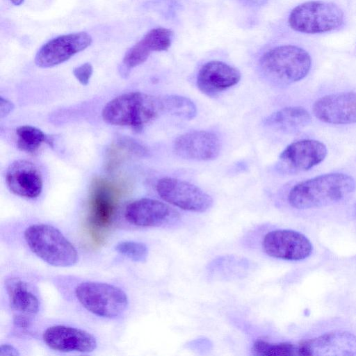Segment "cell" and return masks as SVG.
Masks as SVG:
<instances>
[{"label":"cell","mask_w":356,"mask_h":356,"mask_svg":"<svg viewBox=\"0 0 356 356\" xmlns=\"http://www.w3.org/2000/svg\"><path fill=\"white\" fill-rule=\"evenodd\" d=\"M355 188L356 182L351 176L332 172L298 183L290 190L288 202L298 209L319 208L344 200Z\"/></svg>","instance_id":"obj_1"},{"label":"cell","mask_w":356,"mask_h":356,"mask_svg":"<svg viewBox=\"0 0 356 356\" xmlns=\"http://www.w3.org/2000/svg\"><path fill=\"white\" fill-rule=\"evenodd\" d=\"M163 113L161 97L141 92L120 95L109 101L102 115L108 124L141 130Z\"/></svg>","instance_id":"obj_2"},{"label":"cell","mask_w":356,"mask_h":356,"mask_svg":"<svg viewBox=\"0 0 356 356\" xmlns=\"http://www.w3.org/2000/svg\"><path fill=\"white\" fill-rule=\"evenodd\" d=\"M312 59L304 49L292 44L275 47L266 51L259 61L264 77L271 83L284 86L298 82L309 73Z\"/></svg>","instance_id":"obj_3"},{"label":"cell","mask_w":356,"mask_h":356,"mask_svg":"<svg viewBox=\"0 0 356 356\" xmlns=\"http://www.w3.org/2000/svg\"><path fill=\"white\" fill-rule=\"evenodd\" d=\"M24 236L30 250L51 266L69 267L77 262L78 253L74 245L52 225H31L25 229Z\"/></svg>","instance_id":"obj_4"},{"label":"cell","mask_w":356,"mask_h":356,"mask_svg":"<svg viewBox=\"0 0 356 356\" xmlns=\"http://www.w3.org/2000/svg\"><path fill=\"white\" fill-rule=\"evenodd\" d=\"M344 15L336 4L309 1L299 4L290 13L288 23L295 31L315 34L334 31L343 22Z\"/></svg>","instance_id":"obj_5"},{"label":"cell","mask_w":356,"mask_h":356,"mask_svg":"<svg viewBox=\"0 0 356 356\" xmlns=\"http://www.w3.org/2000/svg\"><path fill=\"white\" fill-rule=\"evenodd\" d=\"M75 296L86 309L102 318H115L128 306L126 293L118 286L104 282H81L75 288Z\"/></svg>","instance_id":"obj_6"},{"label":"cell","mask_w":356,"mask_h":356,"mask_svg":"<svg viewBox=\"0 0 356 356\" xmlns=\"http://www.w3.org/2000/svg\"><path fill=\"white\" fill-rule=\"evenodd\" d=\"M120 191L111 181L96 178L92 181L88 222L96 236L108 228L118 210Z\"/></svg>","instance_id":"obj_7"},{"label":"cell","mask_w":356,"mask_h":356,"mask_svg":"<svg viewBox=\"0 0 356 356\" xmlns=\"http://www.w3.org/2000/svg\"><path fill=\"white\" fill-rule=\"evenodd\" d=\"M156 190L166 202L185 211L204 212L213 205L212 197L198 186L173 177L158 180Z\"/></svg>","instance_id":"obj_8"},{"label":"cell","mask_w":356,"mask_h":356,"mask_svg":"<svg viewBox=\"0 0 356 356\" xmlns=\"http://www.w3.org/2000/svg\"><path fill=\"white\" fill-rule=\"evenodd\" d=\"M92 41V37L86 31L59 35L40 48L35 57V63L42 68L58 65L86 49Z\"/></svg>","instance_id":"obj_9"},{"label":"cell","mask_w":356,"mask_h":356,"mask_svg":"<svg viewBox=\"0 0 356 356\" xmlns=\"http://www.w3.org/2000/svg\"><path fill=\"white\" fill-rule=\"evenodd\" d=\"M262 250L268 256L289 261L308 257L312 245L302 234L291 229H276L268 232L261 242Z\"/></svg>","instance_id":"obj_10"},{"label":"cell","mask_w":356,"mask_h":356,"mask_svg":"<svg viewBox=\"0 0 356 356\" xmlns=\"http://www.w3.org/2000/svg\"><path fill=\"white\" fill-rule=\"evenodd\" d=\"M124 217L131 225L153 227L174 225L179 220L180 215L177 210L161 201L141 198L127 205Z\"/></svg>","instance_id":"obj_11"},{"label":"cell","mask_w":356,"mask_h":356,"mask_svg":"<svg viewBox=\"0 0 356 356\" xmlns=\"http://www.w3.org/2000/svg\"><path fill=\"white\" fill-rule=\"evenodd\" d=\"M327 147L322 142L302 139L289 145L279 156L278 165L282 170L298 172L309 170L321 163L326 157Z\"/></svg>","instance_id":"obj_12"},{"label":"cell","mask_w":356,"mask_h":356,"mask_svg":"<svg viewBox=\"0 0 356 356\" xmlns=\"http://www.w3.org/2000/svg\"><path fill=\"white\" fill-rule=\"evenodd\" d=\"M178 156L193 161H211L218 157L221 144L218 135L210 131L194 130L184 133L173 142Z\"/></svg>","instance_id":"obj_13"},{"label":"cell","mask_w":356,"mask_h":356,"mask_svg":"<svg viewBox=\"0 0 356 356\" xmlns=\"http://www.w3.org/2000/svg\"><path fill=\"white\" fill-rule=\"evenodd\" d=\"M312 111L315 117L325 123H356V92H342L323 96L314 103Z\"/></svg>","instance_id":"obj_14"},{"label":"cell","mask_w":356,"mask_h":356,"mask_svg":"<svg viewBox=\"0 0 356 356\" xmlns=\"http://www.w3.org/2000/svg\"><path fill=\"white\" fill-rule=\"evenodd\" d=\"M45 344L63 353H90L97 348L95 337L86 330L64 325L49 327L42 334Z\"/></svg>","instance_id":"obj_15"},{"label":"cell","mask_w":356,"mask_h":356,"mask_svg":"<svg viewBox=\"0 0 356 356\" xmlns=\"http://www.w3.org/2000/svg\"><path fill=\"white\" fill-rule=\"evenodd\" d=\"M241 76L237 68L222 61L211 60L199 70L196 83L203 94L213 97L237 84Z\"/></svg>","instance_id":"obj_16"},{"label":"cell","mask_w":356,"mask_h":356,"mask_svg":"<svg viewBox=\"0 0 356 356\" xmlns=\"http://www.w3.org/2000/svg\"><path fill=\"white\" fill-rule=\"evenodd\" d=\"M6 181L13 193L22 197L35 198L42 191L40 170L35 163L26 159L16 160L8 166Z\"/></svg>","instance_id":"obj_17"},{"label":"cell","mask_w":356,"mask_h":356,"mask_svg":"<svg viewBox=\"0 0 356 356\" xmlns=\"http://www.w3.org/2000/svg\"><path fill=\"white\" fill-rule=\"evenodd\" d=\"M298 346V355H356V336L342 331L325 333L304 341Z\"/></svg>","instance_id":"obj_18"},{"label":"cell","mask_w":356,"mask_h":356,"mask_svg":"<svg viewBox=\"0 0 356 356\" xmlns=\"http://www.w3.org/2000/svg\"><path fill=\"white\" fill-rule=\"evenodd\" d=\"M6 288L15 316L30 318L38 312V298L26 282L19 278H10L6 280Z\"/></svg>","instance_id":"obj_19"},{"label":"cell","mask_w":356,"mask_h":356,"mask_svg":"<svg viewBox=\"0 0 356 356\" xmlns=\"http://www.w3.org/2000/svg\"><path fill=\"white\" fill-rule=\"evenodd\" d=\"M311 116L301 106H289L268 115L263 120L265 127L285 133L299 131L309 124Z\"/></svg>","instance_id":"obj_20"},{"label":"cell","mask_w":356,"mask_h":356,"mask_svg":"<svg viewBox=\"0 0 356 356\" xmlns=\"http://www.w3.org/2000/svg\"><path fill=\"white\" fill-rule=\"evenodd\" d=\"M173 32L157 27L149 31L136 44L149 56L153 51H166L172 44Z\"/></svg>","instance_id":"obj_21"},{"label":"cell","mask_w":356,"mask_h":356,"mask_svg":"<svg viewBox=\"0 0 356 356\" xmlns=\"http://www.w3.org/2000/svg\"><path fill=\"white\" fill-rule=\"evenodd\" d=\"M161 99L163 113L184 120H191L197 114L196 106L188 97L177 95H170L163 96Z\"/></svg>","instance_id":"obj_22"},{"label":"cell","mask_w":356,"mask_h":356,"mask_svg":"<svg viewBox=\"0 0 356 356\" xmlns=\"http://www.w3.org/2000/svg\"><path fill=\"white\" fill-rule=\"evenodd\" d=\"M16 135L18 148L27 153H35L43 143L49 142L42 130L30 125L19 127Z\"/></svg>","instance_id":"obj_23"},{"label":"cell","mask_w":356,"mask_h":356,"mask_svg":"<svg viewBox=\"0 0 356 356\" xmlns=\"http://www.w3.org/2000/svg\"><path fill=\"white\" fill-rule=\"evenodd\" d=\"M252 352L261 356L298 355V346L287 342L275 343L259 339L254 343Z\"/></svg>","instance_id":"obj_24"},{"label":"cell","mask_w":356,"mask_h":356,"mask_svg":"<svg viewBox=\"0 0 356 356\" xmlns=\"http://www.w3.org/2000/svg\"><path fill=\"white\" fill-rule=\"evenodd\" d=\"M115 249L120 254L136 262H143L148 256V248L141 242L120 241L116 244Z\"/></svg>","instance_id":"obj_25"},{"label":"cell","mask_w":356,"mask_h":356,"mask_svg":"<svg viewBox=\"0 0 356 356\" xmlns=\"http://www.w3.org/2000/svg\"><path fill=\"white\" fill-rule=\"evenodd\" d=\"M93 67L89 63H83L73 70V74L83 86H86L92 74Z\"/></svg>","instance_id":"obj_26"},{"label":"cell","mask_w":356,"mask_h":356,"mask_svg":"<svg viewBox=\"0 0 356 356\" xmlns=\"http://www.w3.org/2000/svg\"><path fill=\"white\" fill-rule=\"evenodd\" d=\"M14 108L13 104L7 99L0 97V117L3 118L8 115Z\"/></svg>","instance_id":"obj_27"},{"label":"cell","mask_w":356,"mask_h":356,"mask_svg":"<svg viewBox=\"0 0 356 356\" xmlns=\"http://www.w3.org/2000/svg\"><path fill=\"white\" fill-rule=\"evenodd\" d=\"M1 356H17L20 355L18 350L13 346L8 343H3L0 346Z\"/></svg>","instance_id":"obj_28"},{"label":"cell","mask_w":356,"mask_h":356,"mask_svg":"<svg viewBox=\"0 0 356 356\" xmlns=\"http://www.w3.org/2000/svg\"><path fill=\"white\" fill-rule=\"evenodd\" d=\"M242 4L250 7H260L266 5L268 0H238Z\"/></svg>","instance_id":"obj_29"},{"label":"cell","mask_w":356,"mask_h":356,"mask_svg":"<svg viewBox=\"0 0 356 356\" xmlns=\"http://www.w3.org/2000/svg\"><path fill=\"white\" fill-rule=\"evenodd\" d=\"M14 5L19 6L23 3L24 0H10Z\"/></svg>","instance_id":"obj_30"}]
</instances>
